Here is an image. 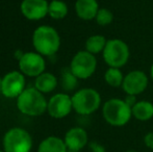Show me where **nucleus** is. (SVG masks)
I'll use <instances>...</instances> for the list:
<instances>
[{
	"instance_id": "6",
	"label": "nucleus",
	"mask_w": 153,
	"mask_h": 152,
	"mask_svg": "<svg viewBox=\"0 0 153 152\" xmlns=\"http://www.w3.org/2000/svg\"><path fill=\"white\" fill-rule=\"evenodd\" d=\"M2 146L5 152H30L32 138L27 130L14 127L4 133Z\"/></svg>"
},
{
	"instance_id": "4",
	"label": "nucleus",
	"mask_w": 153,
	"mask_h": 152,
	"mask_svg": "<svg viewBox=\"0 0 153 152\" xmlns=\"http://www.w3.org/2000/svg\"><path fill=\"white\" fill-rule=\"evenodd\" d=\"M73 110L80 116H90L100 108L102 99L99 92L92 87H83L72 96Z\"/></svg>"
},
{
	"instance_id": "8",
	"label": "nucleus",
	"mask_w": 153,
	"mask_h": 152,
	"mask_svg": "<svg viewBox=\"0 0 153 152\" xmlns=\"http://www.w3.org/2000/svg\"><path fill=\"white\" fill-rule=\"evenodd\" d=\"M19 70L24 75L29 77H38L45 72L46 62L42 54L33 51L25 52L18 59Z\"/></svg>"
},
{
	"instance_id": "28",
	"label": "nucleus",
	"mask_w": 153,
	"mask_h": 152,
	"mask_svg": "<svg viewBox=\"0 0 153 152\" xmlns=\"http://www.w3.org/2000/svg\"><path fill=\"white\" fill-rule=\"evenodd\" d=\"M125 152H137V151L133 150V149H129V150H127V151H125Z\"/></svg>"
},
{
	"instance_id": "26",
	"label": "nucleus",
	"mask_w": 153,
	"mask_h": 152,
	"mask_svg": "<svg viewBox=\"0 0 153 152\" xmlns=\"http://www.w3.org/2000/svg\"><path fill=\"white\" fill-rule=\"evenodd\" d=\"M149 76H150V78L153 80V63H152V65H151V67H150V71H149Z\"/></svg>"
},
{
	"instance_id": "9",
	"label": "nucleus",
	"mask_w": 153,
	"mask_h": 152,
	"mask_svg": "<svg viewBox=\"0 0 153 152\" xmlns=\"http://www.w3.org/2000/svg\"><path fill=\"white\" fill-rule=\"evenodd\" d=\"M149 85V76L142 70H132L124 76L122 90L126 95H141Z\"/></svg>"
},
{
	"instance_id": "7",
	"label": "nucleus",
	"mask_w": 153,
	"mask_h": 152,
	"mask_svg": "<svg viewBox=\"0 0 153 152\" xmlns=\"http://www.w3.org/2000/svg\"><path fill=\"white\" fill-rule=\"evenodd\" d=\"M69 68L78 79H89L96 72V55L92 54L87 50L78 51L72 57Z\"/></svg>"
},
{
	"instance_id": "5",
	"label": "nucleus",
	"mask_w": 153,
	"mask_h": 152,
	"mask_svg": "<svg viewBox=\"0 0 153 152\" xmlns=\"http://www.w3.org/2000/svg\"><path fill=\"white\" fill-rule=\"evenodd\" d=\"M102 56L108 67L120 69L128 63L130 49L127 43L121 39H111L107 40Z\"/></svg>"
},
{
	"instance_id": "30",
	"label": "nucleus",
	"mask_w": 153,
	"mask_h": 152,
	"mask_svg": "<svg viewBox=\"0 0 153 152\" xmlns=\"http://www.w3.org/2000/svg\"><path fill=\"white\" fill-rule=\"evenodd\" d=\"M0 152H5V151H4V150H0Z\"/></svg>"
},
{
	"instance_id": "22",
	"label": "nucleus",
	"mask_w": 153,
	"mask_h": 152,
	"mask_svg": "<svg viewBox=\"0 0 153 152\" xmlns=\"http://www.w3.org/2000/svg\"><path fill=\"white\" fill-rule=\"evenodd\" d=\"M96 23L99 26H107V25L111 24L114 21V14L106 7H100L96 15L95 18Z\"/></svg>"
},
{
	"instance_id": "29",
	"label": "nucleus",
	"mask_w": 153,
	"mask_h": 152,
	"mask_svg": "<svg viewBox=\"0 0 153 152\" xmlns=\"http://www.w3.org/2000/svg\"><path fill=\"white\" fill-rule=\"evenodd\" d=\"M67 152H79V151H74V150H68Z\"/></svg>"
},
{
	"instance_id": "25",
	"label": "nucleus",
	"mask_w": 153,
	"mask_h": 152,
	"mask_svg": "<svg viewBox=\"0 0 153 152\" xmlns=\"http://www.w3.org/2000/svg\"><path fill=\"white\" fill-rule=\"evenodd\" d=\"M124 100H125V102L130 106V108H132V106L134 105L137 101V96H134V95H126V97H125Z\"/></svg>"
},
{
	"instance_id": "3",
	"label": "nucleus",
	"mask_w": 153,
	"mask_h": 152,
	"mask_svg": "<svg viewBox=\"0 0 153 152\" xmlns=\"http://www.w3.org/2000/svg\"><path fill=\"white\" fill-rule=\"evenodd\" d=\"M48 101L36 87H26L17 98V108L23 115L38 117L47 112Z\"/></svg>"
},
{
	"instance_id": "14",
	"label": "nucleus",
	"mask_w": 153,
	"mask_h": 152,
	"mask_svg": "<svg viewBox=\"0 0 153 152\" xmlns=\"http://www.w3.org/2000/svg\"><path fill=\"white\" fill-rule=\"evenodd\" d=\"M99 8L97 0H76L75 2V13L83 21L95 20Z\"/></svg>"
},
{
	"instance_id": "27",
	"label": "nucleus",
	"mask_w": 153,
	"mask_h": 152,
	"mask_svg": "<svg viewBox=\"0 0 153 152\" xmlns=\"http://www.w3.org/2000/svg\"><path fill=\"white\" fill-rule=\"evenodd\" d=\"M1 87H2V78L0 77V93H1Z\"/></svg>"
},
{
	"instance_id": "20",
	"label": "nucleus",
	"mask_w": 153,
	"mask_h": 152,
	"mask_svg": "<svg viewBox=\"0 0 153 152\" xmlns=\"http://www.w3.org/2000/svg\"><path fill=\"white\" fill-rule=\"evenodd\" d=\"M124 76L119 68L108 67L104 73V81L111 87H121Z\"/></svg>"
},
{
	"instance_id": "2",
	"label": "nucleus",
	"mask_w": 153,
	"mask_h": 152,
	"mask_svg": "<svg viewBox=\"0 0 153 152\" xmlns=\"http://www.w3.org/2000/svg\"><path fill=\"white\" fill-rule=\"evenodd\" d=\"M102 117L108 125L123 127L127 125L132 118L131 108L124 99L111 98L102 105Z\"/></svg>"
},
{
	"instance_id": "24",
	"label": "nucleus",
	"mask_w": 153,
	"mask_h": 152,
	"mask_svg": "<svg viewBox=\"0 0 153 152\" xmlns=\"http://www.w3.org/2000/svg\"><path fill=\"white\" fill-rule=\"evenodd\" d=\"M144 144L150 150H153V131H149L144 136Z\"/></svg>"
},
{
	"instance_id": "1",
	"label": "nucleus",
	"mask_w": 153,
	"mask_h": 152,
	"mask_svg": "<svg viewBox=\"0 0 153 152\" xmlns=\"http://www.w3.org/2000/svg\"><path fill=\"white\" fill-rule=\"evenodd\" d=\"M32 45L34 50L43 56H52L61 47V37L52 26L42 25L34 29Z\"/></svg>"
},
{
	"instance_id": "12",
	"label": "nucleus",
	"mask_w": 153,
	"mask_h": 152,
	"mask_svg": "<svg viewBox=\"0 0 153 152\" xmlns=\"http://www.w3.org/2000/svg\"><path fill=\"white\" fill-rule=\"evenodd\" d=\"M49 3L47 0H23L20 10L22 15L31 21H39L48 15Z\"/></svg>"
},
{
	"instance_id": "21",
	"label": "nucleus",
	"mask_w": 153,
	"mask_h": 152,
	"mask_svg": "<svg viewBox=\"0 0 153 152\" xmlns=\"http://www.w3.org/2000/svg\"><path fill=\"white\" fill-rule=\"evenodd\" d=\"M61 85L64 91L71 92L76 89L78 85V78L72 73L70 68H65L62 69L61 73Z\"/></svg>"
},
{
	"instance_id": "17",
	"label": "nucleus",
	"mask_w": 153,
	"mask_h": 152,
	"mask_svg": "<svg viewBox=\"0 0 153 152\" xmlns=\"http://www.w3.org/2000/svg\"><path fill=\"white\" fill-rule=\"evenodd\" d=\"M66 144H65L64 139H61L59 136H51L44 139L40 143L38 148V152H67Z\"/></svg>"
},
{
	"instance_id": "16",
	"label": "nucleus",
	"mask_w": 153,
	"mask_h": 152,
	"mask_svg": "<svg viewBox=\"0 0 153 152\" xmlns=\"http://www.w3.org/2000/svg\"><path fill=\"white\" fill-rule=\"evenodd\" d=\"M132 117L141 122H147L153 118V103L148 100H140L131 108Z\"/></svg>"
},
{
	"instance_id": "23",
	"label": "nucleus",
	"mask_w": 153,
	"mask_h": 152,
	"mask_svg": "<svg viewBox=\"0 0 153 152\" xmlns=\"http://www.w3.org/2000/svg\"><path fill=\"white\" fill-rule=\"evenodd\" d=\"M89 147L90 150L92 152H106V149L103 146L102 144H100L97 141H92V142L89 143Z\"/></svg>"
},
{
	"instance_id": "19",
	"label": "nucleus",
	"mask_w": 153,
	"mask_h": 152,
	"mask_svg": "<svg viewBox=\"0 0 153 152\" xmlns=\"http://www.w3.org/2000/svg\"><path fill=\"white\" fill-rule=\"evenodd\" d=\"M68 5L62 0H51L49 2L48 16L54 20H62L68 15Z\"/></svg>"
},
{
	"instance_id": "10",
	"label": "nucleus",
	"mask_w": 153,
	"mask_h": 152,
	"mask_svg": "<svg viewBox=\"0 0 153 152\" xmlns=\"http://www.w3.org/2000/svg\"><path fill=\"white\" fill-rule=\"evenodd\" d=\"M25 76L21 71H10L2 77L1 94L6 98H18L25 87Z\"/></svg>"
},
{
	"instance_id": "15",
	"label": "nucleus",
	"mask_w": 153,
	"mask_h": 152,
	"mask_svg": "<svg viewBox=\"0 0 153 152\" xmlns=\"http://www.w3.org/2000/svg\"><path fill=\"white\" fill-rule=\"evenodd\" d=\"M57 78L54 74L50 72H44L41 75L36 77L34 80V87L43 94L51 93L57 87Z\"/></svg>"
},
{
	"instance_id": "18",
	"label": "nucleus",
	"mask_w": 153,
	"mask_h": 152,
	"mask_svg": "<svg viewBox=\"0 0 153 152\" xmlns=\"http://www.w3.org/2000/svg\"><path fill=\"white\" fill-rule=\"evenodd\" d=\"M106 43V38L103 37L102 35H93L85 41V50L94 55L99 54L103 52Z\"/></svg>"
},
{
	"instance_id": "13",
	"label": "nucleus",
	"mask_w": 153,
	"mask_h": 152,
	"mask_svg": "<svg viewBox=\"0 0 153 152\" xmlns=\"http://www.w3.org/2000/svg\"><path fill=\"white\" fill-rule=\"evenodd\" d=\"M65 144L68 150L80 151L89 144V136L83 127H72L65 134Z\"/></svg>"
},
{
	"instance_id": "11",
	"label": "nucleus",
	"mask_w": 153,
	"mask_h": 152,
	"mask_svg": "<svg viewBox=\"0 0 153 152\" xmlns=\"http://www.w3.org/2000/svg\"><path fill=\"white\" fill-rule=\"evenodd\" d=\"M73 110L72 97L67 93H57L48 100L47 112L54 119H62Z\"/></svg>"
}]
</instances>
